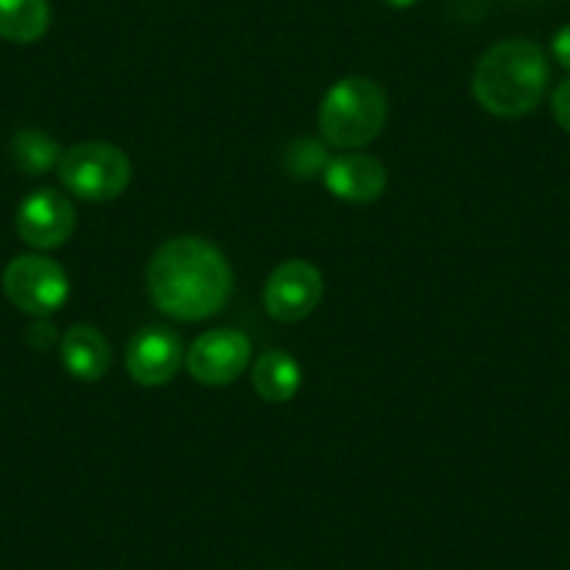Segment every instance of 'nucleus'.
<instances>
[{"mask_svg": "<svg viewBox=\"0 0 570 570\" xmlns=\"http://www.w3.org/2000/svg\"><path fill=\"white\" fill-rule=\"evenodd\" d=\"M149 292L163 314L199 322L218 314L233 294V268L210 240H166L149 263Z\"/></svg>", "mask_w": 570, "mask_h": 570, "instance_id": "f257e3e1", "label": "nucleus"}, {"mask_svg": "<svg viewBox=\"0 0 570 570\" xmlns=\"http://www.w3.org/2000/svg\"><path fill=\"white\" fill-rule=\"evenodd\" d=\"M548 59L531 40H503L475 62L473 96L498 118L534 112L548 87Z\"/></svg>", "mask_w": 570, "mask_h": 570, "instance_id": "f03ea898", "label": "nucleus"}, {"mask_svg": "<svg viewBox=\"0 0 570 570\" xmlns=\"http://www.w3.org/2000/svg\"><path fill=\"white\" fill-rule=\"evenodd\" d=\"M389 101L377 81L342 79L325 92L320 107V129L336 149H361L386 126Z\"/></svg>", "mask_w": 570, "mask_h": 570, "instance_id": "7ed1b4c3", "label": "nucleus"}, {"mask_svg": "<svg viewBox=\"0 0 570 570\" xmlns=\"http://www.w3.org/2000/svg\"><path fill=\"white\" fill-rule=\"evenodd\" d=\"M59 179L87 202H112L129 188L131 163L112 142H79L59 160Z\"/></svg>", "mask_w": 570, "mask_h": 570, "instance_id": "20e7f679", "label": "nucleus"}, {"mask_svg": "<svg viewBox=\"0 0 570 570\" xmlns=\"http://www.w3.org/2000/svg\"><path fill=\"white\" fill-rule=\"evenodd\" d=\"M3 292L23 314L48 316L62 308L70 283L65 268L51 257L20 255L3 272Z\"/></svg>", "mask_w": 570, "mask_h": 570, "instance_id": "39448f33", "label": "nucleus"}, {"mask_svg": "<svg viewBox=\"0 0 570 570\" xmlns=\"http://www.w3.org/2000/svg\"><path fill=\"white\" fill-rule=\"evenodd\" d=\"M325 279L322 272L308 261H285L268 274L263 288V305L268 316L277 322H303L308 320L322 303Z\"/></svg>", "mask_w": 570, "mask_h": 570, "instance_id": "423d86ee", "label": "nucleus"}, {"mask_svg": "<svg viewBox=\"0 0 570 570\" xmlns=\"http://www.w3.org/2000/svg\"><path fill=\"white\" fill-rule=\"evenodd\" d=\"M252 358V342L240 331L222 327V331H207L190 344L188 350V372L194 381L205 386H227L240 372L246 370Z\"/></svg>", "mask_w": 570, "mask_h": 570, "instance_id": "0eeeda50", "label": "nucleus"}, {"mask_svg": "<svg viewBox=\"0 0 570 570\" xmlns=\"http://www.w3.org/2000/svg\"><path fill=\"white\" fill-rule=\"evenodd\" d=\"M76 229V207L51 188L35 190L18 210V235L35 249H57Z\"/></svg>", "mask_w": 570, "mask_h": 570, "instance_id": "6e6552de", "label": "nucleus"}, {"mask_svg": "<svg viewBox=\"0 0 570 570\" xmlns=\"http://www.w3.org/2000/svg\"><path fill=\"white\" fill-rule=\"evenodd\" d=\"M183 364V344L166 327H146L126 347V370L140 386H166Z\"/></svg>", "mask_w": 570, "mask_h": 570, "instance_id": "1a4fd4ad", "label": "nucleus"}, {"mask_svg": "<svg viewBox=\"0 0 570 570\" xmlns=\"http://www.w3.org/2000/svg\"><path fill=\"white\" fill-rule=\"evenodd\" d=\"M325 185L336 199L350 205H370L386 190V168L370 155H342L327 163Z\"/></svg>", "mask_w": 570, "mask_h": 570, "instance_id": "9d476101", "label": "nucleus"}, {"mask_svg": "<svg viewBox=\"0 0 570 570\" xmlns=\"http://www.w3.org/2000/svg\"><path fill=\"white\" fill-rule=\"evenodd\" d=\"M62 364L76 381H98L109 366V344L92 325H73L62 336Z\"/></svg>", "mask_w": 570, "mask_h": 570, "instance_id": "9b49d317", "label": "nucleus"}, {"mask_svg": "<svg viewBox=\"0 0 570 570\" xmlns=\"http://www.w3.org/2000/svg\"><path fill=\"white\" fill-rule=\"evenodd\" d=\"M252 383H255V392L266 403H288L299 392L303 372H299V364L292 355L272 350V353H263L257 358L255 372H252Z\"/></svg>", "mask_w": 570, "mask_h": 570, "instance_id": "f8f14e48", "label": "nucleus"}, {"mask_svg": "<svg viewBox=\"0 0 570 570\" xmlns=\"http://www.w3.org/2000/svg\"><path fill=\"white\" fill-rule=\"evenodd\" d=\"M51 26L48 0H0V40L29 46Z\"/></svg>", "mask_w": 570, "mask_h": 570, "instance_id": "ddd939ff", "label": "nucleus"}, {"mask_svg": "<svg viewBox=\"0 0 570 570\" xmlns=\"http://www.w3.org/2000/svg\"><path fill=\"white\" fill-rule=\"evenodd\" d=\"M9 151H12L14 166L29 177H40L51 168H59V160H62L59 142L40 129H20L9 142Z\"/></svg>", "mask_w": 570, "mask_h": 570, "instance_id": "4468645a", "label": "nucleus"}, {"mask_svg": "<svg viewBox=\"0 0 570 570\" xmlns=\"http://www.w3.org/2000/svg\"><path fill=\"white\" fill-rule=\"evenodd\" d=\"M288 163H292V168L297 177H314L316 171L325 174L327 163L331 160H327L325 149H322L320 142L299 140V142H294L292 149H288Z\"/></svg>", "mask_w": 570, "mask_h": 570, "instance_id": "2eb2a0df", "label": "nucleus"}, {"mask_svg": "<svg viewBox=\"0 0 570 570\" xmlns=\"http://www.w3.org/2000/svg\"><path fill=\"white\" fill-rule=\"evenodd\" d=\"M551 109H553V118H557V124L570 135V79H564L562 85L553 90Z\"/></svg>", "mask_w": 570, "mask_h": 570, "instance_id": "dca6fc26", "label": "nucleus"}, {"mask_svg": "<svg viewBox=\"0 0 570 570\" xmlns=\"http://www.w3.org/2000/svg\"><path fill=\"white\" fill-rule=\"evenodd\" d=\"M551 51H553V59H557L564 70H570V23L562 26V29L553 35Z\"/></svg>", "mask_w": 570, "mask_h": 570, "instance_id": "f3484780", "label": "nucleus"}, {"mask_svg": "<svg viewBox=\"0 0 570 570\" xmlns=\"http://www.w3.org/2000/svg\"><path fill=\"white\" fill-rule=\"evenodd\" d=\"M53 338H57V333H53V325H48V322H37V325L29 327V344L31 347H51Z\"/></svg>", "mask_w": 570, "mask_h": 570, "instance_id": "a211bd4d", "label": "nucleus"}, {"mask_svg": "<svg viewBox=\"0 0 570 570\" xmlns=\"http://www.w3.org/2000/svg\"><path fill=\"white\" fill-rule=\"evenodd\" d=\"M383 3H389L392 9H411L414 3H420V0H383Z\"/></svg>", "mask_w": 570, "mask_h": 570, "instance_id": "6ab92c4d", "label": "nucleus"}]
</instances>
